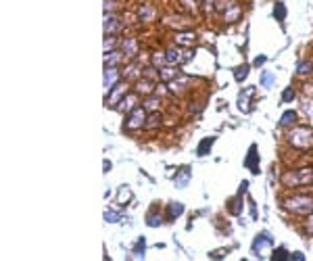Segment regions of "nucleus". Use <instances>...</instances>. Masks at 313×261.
I'll list each match as a JSON object with an SVG mask.
<instances>
[{"instance_id": "nucleus-1", "label": "nucleus", "mask_w": 313, "mask_h": 261, "mask_svg": "<svg viewBox=\"0 0 313 261\" xmlns=\"http://www.w3.org/2000/svg\"><path fill=\"white\" fill-rule=\"evenodd\" d=\"M313 182V167H303V169H291L282 176V184L286 188H296L303 184Z\"/></svg>"}, {"instance_id": "nucleus-2", "label": "nucleus", "mask_w": 313, "mask_h": 261, "mask_svg": "<svg viewBox=\"0 0 313 261\" xmlns=\"http://www.w3.org/2000/svg\"><path fill=\"white\" fill-rule=\"evenodd\" d=\"M284 205L288 211L299 213V215H311L313 213V196L309 194H294L291 199H286Z\"/></svg>"}, {"instance_id": "nucleus-3", "label": "nucleus", "mask_w": 313, "mask_h": 261, "mask_svg": "<svg viewBox=\"0 0 313 261\" xmlns=\"http://www.w3.org/2000/svg\"><path fill=\"white\" fill-rule=\"evenodd\" d=\"M288 142L294 148H311L313 146V128H292L288 134Z\"/></svg>"}, {"instance_id": "nucleus-4", "label": "nucleus", "mask_w": 313, "mask_h": 261, "mask_svg": "<svg viewBox=\"0 0 313 261\" xmlns=\"http://www.w3.org/2000/svg\"><path fill=\"white\" fill-rule=\"evenodd\" d=\"M146 117H148V111L144 107H136L132 113H128V121H125V130H140L146 125Z\"/></svg>"}, {"instance_id": "nucleus-5", "label": "nucleus", "mask_w": 313, "mask_h": 261, "mask_svg": "<svg viewBox=\"0 0 313 261\" xmlns=\"http://www.w3.org/2000/svg\"><path fill=\"white\" fill-rule=\"evenodd\" d=\"M130 94V86H128V82H119L115 86V88L107 94V107H111V109H115V107H119V102L128 96Z\"/></svg>"}, {"instance_id": "nucleus-6", "label": "nucleus", "mask_w": 313, "mask_h": 261, "mask_svg": "<svg viewBox=\"0 0 313 261\" xmlns=\"http://www.w3.org/2000/svg\"><path fill=\"white\" fill-rule=\"evenodd\" d=\"M121 82V71L117 67H109L105 65V75H103V88H105V96L111 92L117 84Z\"/></svg>"}, {"instance_id": "nucleus-7", "label": "nucleus", "mask_w": 313, "mask_h": 261, "mask_svg": "<svg viewBox=\"0 0 313 261\" xmlns=\"http://www.w3.org/2000/svg\"><path fill=\"white\" fill-rule=\"evenodd\" d=\"M123 27V21L117 13H105V34L107 36H115L117 31Z\"/></svg>"}, {"instance_id": "nucleus-8", "label": "nucleus", "mask_w": 313, "mask_h": 261, "mask_svg": "<svg viewBox=\"0 0 313 261\" xmlns=\"http://www.w3.org/2000/svg\"><path fill=\"white\" fill-rule=\"evenodd\" d=\"M123 77H125V82L128 80H140V77H142V63H140V59H132V63L125 65Z\"/></svg>"}, {"instance_id": "nucleus-9", "label": "nucleus", "mask_w": 313, "mask_h": 261, "mask_svg": "<svg viewBox=\"0 0 313 261\" xmlns=\"http://www.w3.org/2000/svg\"><path fill=\"white\" fill-rule=\"evenodd\" d=\"M163 25L165 27H176L178 31H184L190 27V21L186 17H179V15H167V17H163Z\"/></svg>"}, {"instance_id": "nucleus-10", "label": "nucleus", "mask_w": 313, "mask_h": 261, "mask_svg": "<svg viewBox=\"0 0 313 261\" xmlns=\"http://www.w3.org/2000/svg\"><path fill=\"white\" fill-rule=\"evenodd\" d=\"M134 92L142 94V96H151V94L156 92V86H155V80H148V77H140L134 84Z\"/></svg>"}, {"instance_id": "nucleus-11", "label": "nucleus", "mask_w": 313, "mask_h": 261, "mask_svg": "<svg viewBox=\"0 0 313 261\" xmlns=\"http://www.w3.org/2000/svg\"><path fill=\"white\" fill-rule=\"evenodd\" d=\"M119 44H121V52L125 54V59H136L138 57V42H136V38H123Z\"/></svg>"}, {"instance_id": "nucleus-12", "label": "nucleus", "mask_w": 313, "mask_h": 261, "mask_svg": "<svg viewBox=\"0 0 313 261\" xmlns=\"http://www.w3.org/2000/svg\"><path fill=\"white\" fill-rule=\"evenodd\" d=\"M188 84H190V77L179 73L176 80H171V82L167 84V88H169V92H174V94H184L186 88H188Z\"/></svg>"}, {"instance_id": "nucleus-13", "label": "nucleus", "mask_w": 313, "mask_h": 261, "mask_svg": "<svg viewBox=\"0 0 313 261\" xmlns=\"http://www.w3.org/2000/svg\"><path fill=\"white\" fill-rule=\"evenodd\" d=\"M222 15H224V21H225V23H234V21H238V19H240V15H242V6L236 2V0H232L230 6H228V9H225Z\"/></svg>"}, {"instance_id": "nucleus-14", "label": "nucleus", "mask_w": 313, "mask_h": 261, "mask_svg": "<svg viewBox=\"0 0 313 261\" xmlns=\"http://www.w3.org/2000/svg\"><path fill=\"white\" fill-rule=\"evenodd\" d=\"M174 42L178 46H194V44H197V34H194V31H188V29L178 31L176 38H174Z\"/></svg>"}, {"instance_id": "nucleus-15", "label": "nucleus", "mask_w": 313, "mask_h": 261, "mask_svg": "<svg viewBox=\"0 0 313 261\" xmlns=\"http://www.w3.org/2000/svg\"><path fill=\"white\" fill-rule=\"evenodd\" d=\"M138 96H140L138 92H130L128 96H125V98L119 102V107H117V109H119L121 113H132V111L138 107Z\"/></svg>"}, {"instance_id": "nucleus-16", "label": "nucleus", "mask_w": 313, "mask_h": 261, "mask_svg": "<svg viewBox=\"0 0 313 261\" xmlns=\"http://www.w3.org/2000/svg\"><path fill=\"white\" fill-rule=\"evenodd\" d=\"M245 165L250 169V173H259V155H257V146L253 144L248 148V155L245 159Z\"/></svg>"}, {"instance_id": "nucleus-17", "label": "nucleus", "mask_w": 313, "mask_h": 261, "mask_svg": "<svg viewBox=\"0 0 313 261\" xmlns=\"http://www.w3.org/2000/svg\"><path fill=\"white\" fill-rule=\"evenodd\" d=\"M165 57H167V65H179V63L186 61V54L178 48V46H171V48L165 50Z\"/></svg>"}, {"instance_id": "nucleus-18", "label": "nucleus", "mask_w": 313, "mask_h": 261, "mask_svg": "<svg viewBox=\"0 0 313 261\" xmlns=\"http://www.w3.org/2000/svg\"><path fill=\"white\" fill-rule=\"evenodd\" d=\"M269 244H271V240L268 238V234H261V236L257 234L255 236V242H253V253L259 251V255H257V257H265V253H268L265 249H268Z\"/></svg>"}, {"instance_id": "nucleus-19", "label": "nucleus", "mask_w": 313, "mask_h": 261, "mask_svg": "<svg viewBox=\"0 0 313 261\" xmlns=\"http://www.w3.org/2000/svg\"><path fill=\"white\" fill-rule=\"evenodd\" d=\"M178 75H179V69H178L176 65H165V67L159 69V82L169 84L171 80H176Z\"/></svg>"}, {"instance_id": "nucleus-20", "label": "nucleus", "mask_w": 313, "mask_h": 261, "mask_svg": "<svg viewBox=\"0 0 313 261\" xmlns=\"http://www.w3.org/2000/svg\"><path fill=\"white\" fill-rule=\"evenodd\" d=\"M123 61H125V54L121 50H111L105 54V65H109V67H117Z\"/></svg>"}, {"instance_id": "nucleus-21", "label": "nucleus", "mask_w": 313, "mask_h": 261, "mask_svg": "<svg viewBox=\"0 0 313 261\" xmlns=\"http://www.w3.org/2000/svg\"><path fill=\"white\" fill-rule=\"evenodd\" d=\"M159 105H161V96L159 94H151V96H144V102H142V107L148 111V113H153V111H156L159 109Z\"/></svg>"}, {"instance_id": "nucleus-22", "label": "nucleus", "mask_w": 313, "mask_h": 261, "mask_svg": "<svg viewBox=\"0 0 313 261\" xmlns=\"http://www.w3.org/2000/svg\"><path fill=\"white\" fill-rule=\"evenodd\" d=\"M255 94V86H248V88L245 90V92H240V96H238V109L240 111H246L248 107H246V102H248V98Z\"/></svg>"}, {"instance_id": "nucleus-23", "label": "nucleus", "mask_w": 313, "mask_h": 261, "mask_svg": "<svg viewBox=\"0 0 313 261\" xmlns=\"http://www.w3.org/2000/svg\"><path fill=\"white\" fill-rule=\"evenodd\" d=\"M301 109H303V113L307 115V119L313 125V98L311 96H303L301 98Z\"/></svg>"}, {"instance_id": "nucleus-24", "label": "nucleus", "mask_w": 313, "mask_h": 261, "mask_svg": "<svg viewBox=\"0 0 313 261\" xmlns=\"http://www.w3.org/2000/svg\"><path fill=\"white\" fill-rule=\"evenodd\" d=\"M161 119H163V117H161L159 111H153V113L146 117V125H144V130H155V128H159V125H161Z\"/></svg>"}, {"instance_id": "nucleus-25", "label": "nucleus", "mask_w": 313, "mask_h": 261, "mask_svg": "<svg viewBox=\"0 0 313 261\" xmlns=\"http://www.w3.org/2000/svg\"><path fill=\"white\" fill-rule=\"evenodd\" d=\"M138 17H140V21H153L155 19V9L151 4H142L138 9Z\"/></svg>"}, {"instance_id": "nucleus-26", "label": "nucleus", "mask_w": 313, "mask_h": 261, "mask_svg": "<svg viewBox=\"0 0 313 261\" xmlns=\"http://www.w3.org/2000/svg\"><path fill=\"white\" fill-rule=\"evenodd\" d=\"M184 213V205L182 203H169L167 205V219H176Z\"/></svg>"}, {"instance_id": "nucleus-27", "label": "nucleus", "mask_w": 313, "mask_h": 261, "mask_svg": "<svg viewBox=\"0 0 313 261\" xmlns=\"http://www.w3.org/2000/svg\"><path fill=\"white\" fill-rule=\"evenodd\" d=\"M311 71H313V63L311 61H301L299 67H296V75L307 77V75H311Z\"/></svg>"}, {"instance_id": "nucleus-28", "label": "nucleus", "mask_w": 313, "mask_h": 261, "mask_svg": "<svg viewBox=\"0 0 313 261\" xmlns=\"http://www.w3.org/2000/svg\"><path fill=\"white\" fill-rule=\"evenodd\" d=\"M294 123H296V113H294V111H286V113L280 117V125H282V128H286V125H294Z\"/></svg>"}, {"instance_id": "nucleus-29", "label": "nucleus", "mask_w": 313, "mask_h": 261, "mask_svg": "<svg viewBox=\"0 0 313 261\" xmlns=\"http://www.w3.org/2000/svg\"><path fill=\"white\" fill-rule=\"evenodd\" d=\"M240 201H242V190L238 192V196H236V199H232L230 201V213H232V215H240V213H242V207H240Z\"/></svg>"}, {"instance_id": "nucleus-30", "label": "nucleus", "mask_w": 313, "mask_h": 261, "mask_svg": "<svg viewBox=\"0 0 313 261\" xmlns=\"http://www.w3.org/2000/svg\"><path fill=\"white\" fill-rule=\"evenodd\" d=\"M213 142H215V138H205L199 144V148H197V153L201 155V157H205L209 151H211V146H213Z\"/></svg>"}, {"instance_id": "nucleus-31", "label": "nucleus", "mask_w": 313, "mask_h": 261, "mask_svg": "<svg viewBox=\"0 0 313 261\" xmlns=\"http://www.w3.org/2000/svg\"><path fill=\"white\" fill-rule=\"evenodd\" d=\"M151 61H153V65H155L156 69H161V67H165V65H167V57H165V52H155Z\"/></svg>"}, {"instance_id": "nucleus-32", "label": "nucleus", "mask_w": 313, "mask_h": 261, "mask_svg": "<svg viewBox=\"0 0 313 261\" xmlns=\"http://www.w3.org/2000/svg\"><path fill=\"white\" fill-rule=\"evenodd\" d=\"M248 65H240L236 67V71H234V77H236V82H245L246 77H248Z\"/></svg>"}, {"instance_id": "nucleus-33", "label": "nucleus", "mask_w": 313, "mask_h": 261, "mask_svg": "<svg viewBox=\"0 0 313 261\" xmlns=\"http://www.w3.org/2000/svg\"><path fill=\"white\" fill-rule=\"evenodd\" d=\"M273 17H276L278 21H284L286 19V6L282 2H276V6H273Z\"/></svg>"}, {"instance_id": "nucleus-34", "label": "nucleus", "mask_w": 313, "mask_h": 261, "mask_svg": "<svg viewBox=\"0 0 313 261\" xmlns=\"http://www.w3.org/2000/svg\"><path fill=\"white\" fill-rule=\"evenodd\" d=\"M117 44H119V42H117L115 36H107L105 38V54L111 52V50H117Z\"/></svg>"}, {"instance_id": "nucleus-35", "label": "nucleus", "mask_w": 313, "mask_h": 261, "mask_svg": "<svg viewBox=\"0 0 313 261\" xmlns=\"http://www.w3.org/2000/svg\"><path fill=\"white\" fill-rule=\"evenodd\" d=\"M146 224L151 226V228H156V226H161V224H163V217H161V215H155V213L151 211V213L146 215Z\"/></svg>"}, {"instance_id": "nucleus-36", "label": "nucleus", "mask_w": 313, "mask_h": 261, "mask_svg": "<svg viewBox=\"0 0 313 261\" xmlns=\"http://www.w3.org/2000/svg\"><path fill=\"white\" fill-rule=\"evenodd\" d=\"M188 180H190V173L182 171V176L176 178V188H186V186H188Z\"/></svg>"}, {"instance_id": "nucleus-37", "label": "nucleus", "mask_w": 313, "mask_h": 261, "mask_svg": "<svg viewBox=\"0 0 313 261\" xmlns=\"http://www.w3.org/2000/svg\"><path fill=\"white\" fill-rule=\"evenodd\" d=\"M291 255H292V253H288L284 247H280V249H276V251H273V255H271V259H291Z\"/></svg>"}, {"instance_id": "nucleus-38", "label": "nucleus", "mask_w": 313, "mask_h": 261, "mask_svg": "<svg viewBox=\"0 0 313 261\" xmlns=\"http://www.w3.org/2000/svg\"><path fill=\"white\" fill-rule=\"evenodd\" d=\"M179 2H182L184 9L190 13H197V9H199V0H179Z\"/></svg>"}, {"instance_id": "nucleus-39", "label": "nucleus", "mask_w": 313, "mask_h": 261, "mask_svg": "<svg viewBox=\"0 0 313 261\" xmlns=\"http://www.w3.org/2000/svg\"><path fill=\"white\" fill-rule=\"evenodd\" d=\"M276 82V77H273V73H269V71H263V75H261V84L265 86V88H269V86Z\"/></svg>"}, {"instance_id": "nucleus-40", "label": "nucleus", "mask_w": 313, "mask_h": 261, "mask_svg": "<svg viewBox=\"0 0 313 261\" xmlns=\"http://www.w3.org/2000/svg\"><path fill=\"white\" fill-rule=\"evenodd\" d=\"M117 9H119L117 0H105V13H115Z\"/></svg>"}, {"instance_id": "nucleus-41", "label": "nucleus", "mask_w": 313, "mask_h": 261, "mask_svg": "<svg viewBox=\"0 0 313 261\" xmlns=\"http://www.w3.org/2000/svg\"><path fill=\"white\" fill-rule=\"evenodd\" d=\"M134 257H144V238H138L136 249H134Z\"/></svg>"}, {"instance_id": "nucleus-42", "label": "nucleus", "mask_w": 313, "mask_h": 261, "mask_svg": "<svg viewBox=\"0 0 313 261\" xmlns=\"http://www.w3.org/2000/svg\"><path fill=\"white\" fill-rule=\"evenodd\" d=\"M294 98H296V92H294L292 88H286L284 94H282V100H284V102H291V100H294Z\"/></svg>"}, {"instance_id": "nucleus-43", "label": "nucleus", "mask_w": 313, "mask_h": 261, "mask_svg": "<svg viewBox=\"0 0 313 261\" xmlns=\"http://www.w3.org/2000/svg\"><path fill=\"white\" fill-rule=\"evenodd\" d=\"M130 199H132L130 188H128V186H123V188H121V192H119V203H123V201H130Z\"/></svg>"}, {"instance_id": "nucleus-44", "label": "nucleus", "mask_w": 313, "mask_h": 261, "mask_svg": "<svg viewBox=\"0 0 313 261\" xmlns=\"http://www.w3.org/2000/svg\"><path fill=\"white\" fill-rule=\"evenodd\" d=\"M105 219H107V221H113V224H115V221L119 219V215H117V213H113V211H107V213H105Z\"/></svg>"}, {"instance_id": "nucleus-45", "label": "nucleus", "mask_w": 313, "mask_h": 261, "mask_svg": "<svg viewBox=\"0 0 313 261\" xmlns=\"http://www.w3.org/2000/svg\"><path fill=\"white\" fill-rule=\"evenodd\" d=\"M307 232H309V234H313V213H311L309 219H307Z\"/></svg>"}, {"instance_id": "nucleus-46", "label": "nucleus", "mask_w": 313, "mask_h": 261, "mask_svg": "<svg viewBox=\"0 0 313 261\" xmlns=\"http://www.w3.org/2000/svg\"><path fill=\"white\" fill-rule=\"evenodd\" d=\"M265 61H268V59H265V57H257V59H255V63H253V65H255V67H259V65H263Z\"/></svg>"}]
</instances>
